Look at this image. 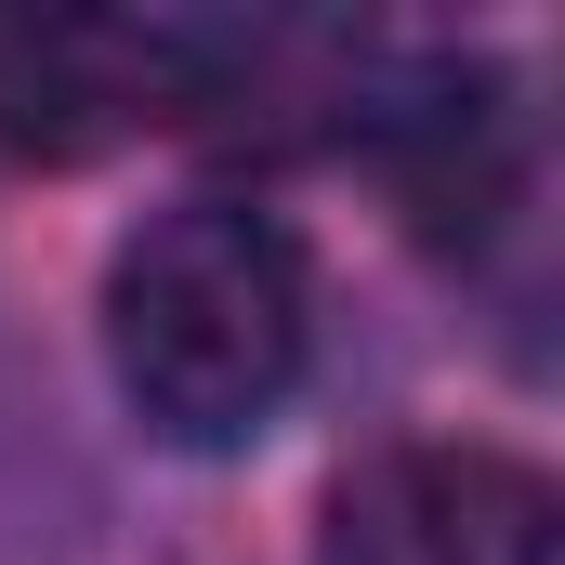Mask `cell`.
Here are the masks:
<instances>
[{"instance_id":"6da1fadb","label":"cell","mask_w":565,"mask_h":565,"mask_svg":"<svg viewBox=\"0 0 565 565\" xmlns=\"http://www.w3.org/2000/svg\"><path fill=\"white\" fill-rule=\"evenodd\" d=\"M316 355V277L302 237L250 198H171L106 264V382L158 447H250L302 395Z\"/></svg>"},{"instance_id":"3957f363","label":"cell","mask_w":565,"mask_h":565,"mask_svg":"<svg viewBox=\"0 0 565 565\" xmlns=\"http://www.w3.org/2000/svg\"><path fill=\"white\" fill-rule=\"evenodd\" d=\"M553 487L513 447H382L329 487L316 565H553Z\"/></svg>"},{"instance_id":"7a4b0ae2","label":"cell","mask_w":565,"mask_h":565,"mask_svg":"<svg viewBox=\"0 0 565 565\" xmlns=\"http://www.w3.org/2000/svg\"><path fill=\"white\" fill-rule=\"evenodd\" d=\"M250 66V26H171V13H79L40 40H0V145L93 158L145 119H224Z\"/></svg>"}]
</instances>
